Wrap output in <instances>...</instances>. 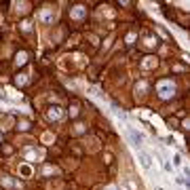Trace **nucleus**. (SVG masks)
Returning a JSON list of instances; mask_svg holds the SVG:
<instances>
[{
    "mask_svg": "<svg viewBox=\"0 0 190 190\" xmlns=\"http://www.w3.org/2000/svg\"><path fill=\"white\" fill-rule=\"evenodd\" d=\"M156 91H158V95H161L163 99H167V97H171V95L175 93V85H173L171 80H161V83L156 85Z\"/></svg>",
    "mask_w": 190,
    "mask_h": 190,
    "instance_id": "f257e3e1",
    "label": "nucleus"
},
{
    "mask_svg": "<svg viewBox=\"0 0 190 190\" xmlns=\"http://www.w3.org/2000/svg\"><path fill=\"white\" fill-rule=\"evenodd\" d=\"M137 161H140V165H142L146 171H150V169H152V156H150L148 152L137 150Z\"/></svg>",
    "mask_w": 190,
    "mask_h": 190,
    "instance_id": "f03ea898",
    "label": "nucleus"
},
{
    "mask_svg": "<svg viewBox=\"0 0 190 190\" xmlns=\"http://www.w3.org/2000/svg\"><path fill=\"white\" fill-rule=\"evenodd\" d=\"M127 135H129V140H131V144H133L135 148H142L144 135L140 133V131H135V129H127Z\"/></svg>",
    "mask_w": 190,
    "mask_h": 190,
    "instance_id": "7ed1b4c3",
    "label": "nucleus"
},
{
    "mask_svg": "<svg viewBox=\"0 0 190 190\" xmlns=\"http://www.w3.org/2000/svg\"><path fill=\"white\" fill-rule=\"evenodd\" d=\"M59 116H61V110H59V108H57V106H55V108H51V110H49V118H51V120H57V118H59Z\"/></svg>",
    "mask_w": 190,
    "mask_h": 190,
    "instance_id": "20e7f679",
    "label": "nucleus"
},
{
    "mask_svg": "<svg viewBox=\"0 0 190 190\" xmlns=\"http://www.w3.org/2000/svg\"><path fill=\"white\" fill-rule=\"evenodd\" d=\"M19 173H21L23 178H30V175H32V169H30V165H21V167H19Z\"/></svg>",
    "mask_w": 190,
    "mask_h": 190,
    "instance_id": "39448f33",
    "label": "nucleus"
},
{
    "mask_svg": "<svg viewBox=\"0 0 190 190\" xmlns=\"http://www.w3.org/2000/svg\"><path fill=\"white\" fill-rule=\"evenodd\" d=\"M125 188H129V190H137V184L131 180V178H125V184H123Z\"/></svg>",
    "mask_w": 190,
    "mask_h": 190,
    "instance_id": "423d86ee",
    "label": "nucleus"
},
{
    "mask_svg": "<svg viewBox=\"0 0 190 190\" xmlns=\"http://www.w3.org/2000/svg\"><path fill=\"white\" fill-rule=\"evenodd\" d=\"M83 15H85L83 6H74V11H72V17H74V19H78V17H83Z\"/></svg>",
    "mask_w": 190,
    "mask_h": 190,
    "instance_id": "0eeeda50",
    "label": "nucleus"
},
{
    "mask_svg": "<svg viewBox=\"0 0 190 190\" xmlns=\"http://www.w3.org/2000/svg\"><path fill=\"white\" fill-rule=\"evenodd\" d=\"M53 17H55V15H53L51 11H45V13H42V21H53Z\"/></svg>",
    "mask_w": 190,
    "mask_h": 190,
    "instance_id": "6e6552de",
    "label": "nucleus"
},
{
    "mask_svg": "<svg viewBox=\"0 0 190 190\" xmlns=\"http://www.w3.org/2000/svg\"><path fill=\"white\" fill-rule=\"evenodd\" d=\"M146 59H148V61H144V68H152V66L156 63V59H154V57H146Z\"/></svg>",
    "mask_w": 190,
    "mask_h": 190,
    "instance_id": "1a4fd4ad",
    "label": "nucleus"
},
{
    "mask_svg": "<svg viewBox=\"0 0 190 190\" xmlns=\"http://www.w3.org/2000/svg\"><path fill=\"white\" fill-rule=\"evenodd\" d=\"M23 61H25V53H19L17 55V63H23Z\"/></svg>",
    "mask_w": 190,
    "mask_h": 190,
    "instance_id": "9d476101",
    "label": "nucleus"
},
{
    "mask_svg": "<svg viewBox=\"0 0 190 190\" xmlns=\"http://www.w3.org/2000/svg\"><path fill=\"white\" fill-rule=\"evenodd\" d=\"M173 163L180 167V165H182V156H180V154H175V156H173Z\"/></svg>",
    "mask_w": 190,
    "mask_h": 190,
    "instance_id": "9b49d317",
    "label": "nucleus"
}]
</instances>
